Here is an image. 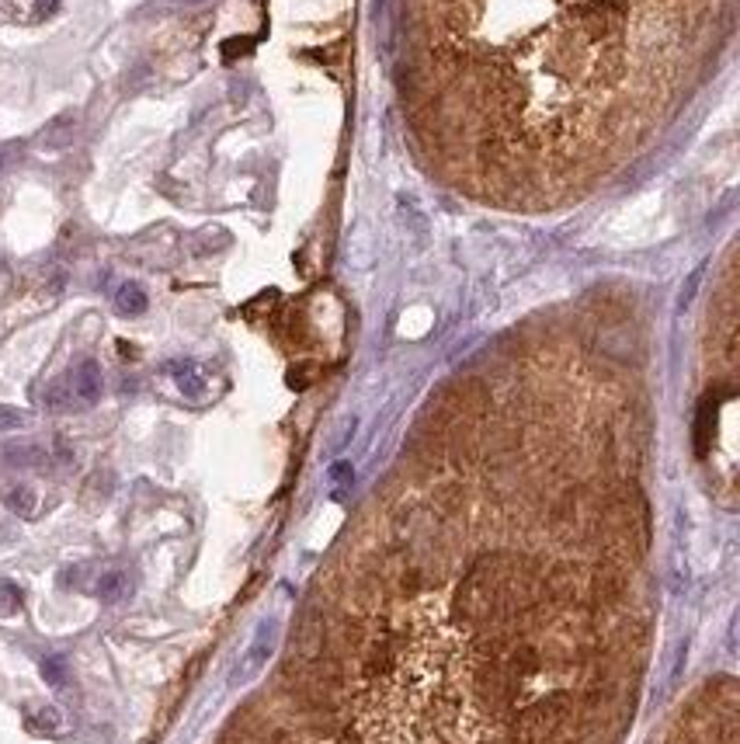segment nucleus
Returning a JSON list of instances; mask_svg holds the SVG:
<instances>
[{"label": "nucleus", "instance_id": "13", "mask_svg": "<svg viewBox=\"0 0 740 744\" xmlns=\"http://www.w3.org/2000/svg\"><path fill=\"white\" fill-rule=\"evenodd\" d=\"M320 372L317 362H299V366H292L289 369V386H295V390H306L310 383H313V376Z\"/></svg>", "mask_w": 740, "mask_h": 744}, {"label": "nucleus", "instance_id": "11", "mask_svg": "<svg viewBox=\"0 0 740 744\" xmlns=\"http://www.w3.org/2000/svg\"><path fill=\"white\" fill-rule=\"evenodd\" d=\"M28 727H31L35 734H53L56 727H59V710H53V706H42V710L28 713Z\"/></svg>", "mask_w": 740, "mask_h": 744}, {"label": "nucleus", "instance_id": "15", "mask_svg": "<svg viewBox=\"0 0 740 744\" xmlns=\"http://www.w3.org/2000/svg\"><path fill=\"white\" fill-rule=\"evenodd\" d=\"M0 598H4V606H0V612H14L18 606H22V591L11 585L0 588Z\"/></svg>", "mask_w": 740, "mask_h": 744}, {"label": "nucleus", "instance_id": "1", "mask_svg": "<svg viewBox=\"0 0 740 744\" xmlns=\"http://www.w3.org/2000/svg\"><path fill=\"white\" fill-rule=\"evenodd\" d=\"M719 0H410L403 108L431 171L518 209L581 195L674 115Z\"/></svg>", "mask_w": 740, "mask_h": 744}, {"label": "nucleus", "instance_id": "18", "mask_svg": "<svg viewBox=\"0 0 740 744\" xmlns=\"http://www.w3.org/2000/svg\"><path fill=\"white\" fill-rule=\"evenodd\" d=\"M188 4H202V0H188Z\"/></svg>", "mask_w": 740, "mask_h": 744}, {"label": "nucleus", "instance_id": "9", "mask_svg": "<svg viewBox=\"0 0 740 744\" xmlns=\"http://www.w3.org/2000/svg\"><path fill=\"white\" fill-rule=\"evenodd\" d=\"M39 671H42V678H46L49 686H56V689H63V686H66V678H70V671H66V658H59V654L42 658Z\"/></svg>", "mask_w": 740, "mask_h": 744}, {"label": "nucleus", "instance_id": "16", "mask_svg": "<svg viewBox=\"0 0 740 744\" xmlns=\"http://www.w3.org/2000/svg\"><path fill=\"white\" fill-rule=\"evenodd\" d=\"M59 11V0H35V18L42 22V18H49V14H56Z\"/></svg>", "mask_w": 740, "mask_h": 744}, {"label": "nucleus", "instance_id": "7", "mask_svg": "<svg viewBox=\"0 0 740 744\" xmlns=\"http://www.w3.org/2000/svg\"><path fill=\"white\" fill-rule=\"evenodd\" d=\"M94 591H98L101 602H122L126 591H129V574L126 571H108V574H101Z\"/></svg>", "mask_w": 740, "mask_h": 744}, {"label": "nucleus", "instance_id": "12", "mask_svg": "<svg viewBox=\"0 0 740 744\" xmlns=\"http://www.w3.org/2000/svg\"><path fill=\"white\" fill-rule=\"evenodd\" d=\"M70 400H74V390L66 386V379H56L53 386L46 390V407H49V411H66Z\"/></svg>", "mask_w": 740, "mask_h": 744}, {"label": "nucleus", "instance_id": "6", "mask_svg": "<svg viewBox=\"0 0 740 744\" xmlns=\"http://www.w3.org/2000/svg\"><path fill=\"white\" fill-rule=\"evenodd\" d=\"M146 306H150V299H146V293H143V286H136V282L119 286V293H115V310H119L122 317H139Z\"/></svg>", "mask_w": 740, "mask_h": 744}, {"label": "nucleus", "instance_id": "2", "mask_svg": "<svg viewBox=\"0 0 740 744\" xmlns=\"http://www.w3.org/2000/svg\"><path fill=\"white\" fill-rule=\"evenodd\" d=\"M574 710H577V703H574V695L567 689L550 692V695L535 699L532 706H525L518 713L515 738H518V744H539L546 738H553V734H563V727L574 720Z\"/></svg>", "mask_w": 740, "mask_h": 744}, {"label": "nucleus", "instance_id": "4", "mask_svg": "<svg viewBox=\"0 0 740 744\" xmlns=\"http://www.w3.org/2000/svg\"><path fill=\"white\" fill-rule=\"evenodd\" d=\"M101 390H105V379H101V366L98 362H80L77 372H74V397L80 403H98L101 400Z\"/></svg>", "mask_w": 740, "mask_h": 744}, {"label": "nucleus", "instance_id": "14", "mask_svg": "<svg viewBox=\"0 0 740 744\" xmlns=\"http://www.w3.org/2000/svg\"><path fill=\"white\" fill-rule=\"evenodd\" d=\"M28 425V414L18 407H0V431H18Z\"/></svg>", "mask_w": 740, "mask_h": 744}, {"label": "nucleus", "instance_id": "10", "mask_svg": "<svg viewBox=\"0 0 740 744\" xmlns=\"http://www.w3.org/2000/svg\"><path fill=\"white\" fill-rule=\"evenodd\" d=\"M7 508H11L14 515L28 518V515L35 511V491H31V487H11V491H7Z\"/></svg>", "mask_w": 740, "mask_h": 744}, {"label": "nucleus", "instance_id": "3", "mask_svg": "<svg viewBox=\"0 0 740 744\" xmlns=\"http://www.w3.org/2000/svg\"><path fill=\"white\" fill-rule=\"evenodd\" d=\"M271 647H275V623L268 619V623H261V630H258V640L251 643V651L243 654V661L233 668L230 682H233V686H243V682H251L254 675H261V668H265L268 658H271Z\"/></svg>", "mask_w": 740, "mask_h": 744}, {"label": "nucleus", "instance_id": "8", "mask_svg": "<svg viewBox=\"0 0 740 744\" xmlns=\"http://www.w3.org/2000/svg\"><path fill=\"white\" fill-rule=\"evenodd\" d=\"M74 126H77V122H74V115L56 119L53 126L42 133V143H46V146H66V143L74 139Z\"/></svg>", "mask_w": 740, "mask_h": 744}, {"label": "nucleus", "instance_id": "17", "mask_svg": "<svg viewBox=\"0 0 740 744\" xmlns=\"http://www.w3.org/2000/svg\"><path fill=\"white\" fill-rule=\"evenodd\" d=\"M330 480H334V483H351V466H348V463H338V466H334V470H330Z\"/></svg>", "mask_w": 740, "mask_h": 744}, {"label": "nucleus", "instance_id": "5", "mask_svg": "<svg viewBox=\"0 0 740 744\" xmlns=\"http://www.w3.org/2000/svg\"><path fill=\"white\" fill-rule=\"evenodd\" d=\"M167 369H171L174 383H178V390H181L185 397H198V394L206 390V376H202V369H198L191 359H178V362H171Z\"/></svg>", "mask_w": 740, "mask_h": 744}]
</instances>
